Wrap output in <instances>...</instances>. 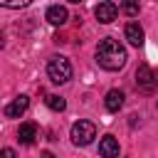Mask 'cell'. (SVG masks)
I'll return each mask as SVG.
<instances>
[{
	"mask_svg": "<svg viewBox=\"0 0 158 158\" xmlns=\"http://www.w3.org/2000/svg\"><path fill=\"white\" fill-rule=\"evenodd\" d=\"M126 59H128V54H126V49H123V44H121L118 40L104 37V40L99 42V47H96V62H99L101 69H106V72H118V69H123Z\"/></svg>",
	"mask_w": 158,
	"mask_h": 158,
	"instance_id": "obj_1",
	"label": "cell"
},
{
	"mask_svg": "<svg viewBox=\"0 0 158 158\" xmlns=\"http://www.w3.org/2000/svg\"><path fill=\"white\" fill-rule=\"evenodd\" d=\"M47 77L54 84H67L72 79V64L67 57H49L47 62Z\"/></svg>",
	"mask_w": 158,
	"mask_h": 158,
	"instance_id": "obj_2",
	"label": "cell"
},
{
	"mask_svg": "<svg viewBox=\"0 0 158 158\" xmlns=\"http://www.w3.org/2000/svg\"><path fill=\"white\" fill-rule=\"evenodd\" d=\"M136 86H138L141 94H153L158 89V74L148 64H138V69H136Z\"/></svg>",
	"mask_w": 158,
	"mask_h": 158,
	"instance_id": "obj_3",
	"label": "cell"
},
{
	"mask_svg": "<svg viewBox=\"0 0 158 158\" xmlns=\"http://www.w3.org/2000/svg\"><path fill=\"white\" fill-rule=\"evenodd\" d=\"M72 141L77 143V146H89L94 138H96V126L91 123V121H77L74 126H72Z\"/></svg>",
	"mask_w": 158,
	"mask_h": 158,
	"instance_id": "obj_4",
	"label": "cell"
},
{
	"mask_svg": "<svg viewBox=\"0 0 158 158\" xmlns=\"http://www.w3.org/2000/svg\"><path fill=\"white\" fill-rule=\"evenodd\" d=\"M27 106H30V99H27L25 94H20L17 99H12V101L5 106V116H7V118H20V116L27 111Z\"/></svg>",
	"mask_w": 158,
	"mask_h": 158,
	"instance_id": "obj_5",
	"label": "cell"
},
{
	"mask_svg": "<svg viewBox=\"0 0 158 158\" xmlns=\"http://www.w3.org/2000/svg\"><path fill=\"white\" fill-rule=\"evenodd\" d=\"M94 15H96V20H99V22L109 25V22H114V20H116L118 7H116L114 2H99V5H96V10H94Z\"/></svg>",
	"mask_w": 158,
	"mask_h": 158,
	"instance_id": "obj_6",
	"label": "cell"
},
{
	"mask_svg": "<svg viewBox=\"0 0 158 158\" xmlns=\"http://www.w3.org/2000/svg\"><path fill=\"white\" fill-rule=\"evenodd\" d=\"M99 156H101V158H118V141H116L111 133H106V136L99 141Z\"/></svg>",
	"mask_w": 158,
	"mask_h": 158,
	"instance_id": "obj_7",
	"label": "cell"
},
{
	"mask_svg": "<svg viewBox=\"0 0 158 158\" xmlns=\"http://www.w3.org/2000/svg\"><path fill=\"white\" fill-rule=\"evenodd\" d=\"M123 35H126V40L133 44V47H141L143 42H146V35H143V27L138 25V22H128L126 25V30H123Z\"/></svg>",
	"mask_w": 158,
	"mask_h": 158,
	"instance_id": "obj_8",
	"label": "cell"
},
{
	"mask_svg": "<svg viewBox=\"0 0 158 158\" xmlns=\"http://www.w3.org/2000/svg\"><path fill=\"white\" fill-rule=\"evenodd\" d=\"M17 138H20V143L22 146H32L35 143V138H37V126L35 123H20V128H17Z\"/></svg>",
	"mask_w": 158,
	"mask_h": 158,
	"instance_id": "obj_9",
	"label": "cell"
},
{
	"mask_svg": "<svg viewBox=\"0 0 158 158\" xmlns=\"http://www.w3.org/2000/svg\"><path fill=\"white\" fill-rule=\"evenodd\" d=\"M123 91L121 89H111V91H106V99H104V106H106V111H118L121 106H123Z\"/></svg>",
	"mask_w": 158,
	"mask_h": 158,
	"instance_id": "obj_10",
	"label": "cell"
},
{
	"mask_svg": "<svg viewBox=\"0 0 158 158\" xmlns=\"http://www.w3.org/2000/svg\"><path fill=\"white\" fill-rule=\"evenodd\" d=\"M67 17H69V12H67L64 5H52V7H47V22H52V25H64Z\"/></svg>",
	"mask_w": 158,
	"mask_h": 158,
	"instance_id": "obj_11",
	"label": "cell"
},
{
	"mask_svg": "<svg viewBox=\"0 0 158 158\" xmlns=\"http://www.w3.org/2000/svg\"><path fill=\"white\" fill-rule=\"evenodd\" d=\"M47 106H49L52 111H64V109H67V101H64L62 96H57V94H49V96H47Z\"/></svg>",
	"mask_w": 158,
	"mask_h": 158,
	"instance_id": "obj_12",
	"label": "cell"
},
{
	"mask_svg": "<svg viewBox=\"0 0 158 158\" xmlns=\"http://www.w3.org/2000/svg\"><path fill=\"white\" fill-rule=\"evenodd\" d=\"M121 10H123L126 15H131V17H133V15H138V2H123V5H121Z\"/></svg>",
	"mask_w": 158,
	"mask_h": 158,
	"instance_id": "obj_13",
	"label": "cell"
},
{
	"mask_svg": "<svg viewBox=\"0 0 158 158\" xmlns=\"http://www.w3.org/2000/svg\"><path fill=\"white\" fill-rule=\"evenodd\" d=\"M2 158H15V151L12 148H2Z\"/></svg>",
	"mask_w": 158,
	"mask_h": 158,
	"instance_id": "obj_14",
	"label": "cell"
},
{
	"mask_svg": "<svg viewBox=\"0 0 158 158\" xmlns=\"http://www.w3.org/2000/svg\"><path fill=\"white\" fill-rule=\"evenodd\" d=\"M42 158H57V156H54V153H49V151H44V153H42Z\"/></svg>",
	"mask_w": 158,
	"mask_h": 158,
	"instance_id": "obj_15",
	"label": "cell"
}]
</instances>
